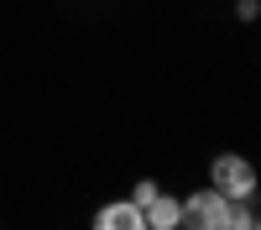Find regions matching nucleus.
Masks as SVG:
<instances>
[{
  "label": "nucleus",
  "instance_id": "7ed1b4c3",
  "mask_svg": "<svg viewBox=\"0 0 261 230\" xmlns=\"http://www.w3.org/2000/svg\"><path fill=\"white\" fill-rule=\"evenodd\" d=\"M89 230H146V215H141V204H130V199H110V204L94 209Z\"/></svg>",
  "mask_w": 261,
  "mask_h": 230
},
{
  "label": "nucleus",
  "instance_id": "f257e3e1",
  "mask_svg": "<svg viewBox=\"0 0 261 230\" xmlns=\"http://www.w3.org/2000/svg\"><path fill=\"white\" fill-rule=\"evenodd\" d=\"M209 188H220L230 204H241V199H256V194H261V173H256L251 157H241V152H220V157L209 162Z\"/></svg>",
  "mask_w": 261,
  "mask_h": 230
},
{
  "label": "nucleus",
  "instance_id": "39448f33",
  "mask_svg": "<svg viewBox=\"0 0 261 230\" xmlns=\"http://www.w3.org/2000/svg\"><path fill=\"white\" fill-rule=\"evenodd\" d=\"M261 215H256V199H241V204H230V215H225V230H256Z\"/></svg>",
  "mask_w": 261,
  "mask_h": 230
},
{
  "label": "nucleus",
  "instance_id": "f03ea898",
  "mask_svg": "<svg viewBox=\"0 0 261 230\" xmlns=\"http://www.w3.org/2000/svg\"><path fill=\"white\" fill-rule=\"evenodd\" d=\"M225 215H230V199L220 188H193L183 194V230H225Z\"/></svg>",
  "mask_w": 261,
  "mask_h": 230
},
{
  "label": "nucleus",
  "instance_id": "20e7f679",
  "mask_svg": "<svg viewBox=\"0 0 261 230\" xmlns=\"http://www.w3.org/2000/svg\"><path fill=\"white\" fill-rule=\"evenodd\" d=\"M141 215H146V230H183V194H167L162 188Z\"/></svg>",
  "mask_w": 261,
  "mask_h": 230
},
{
  "label": "nucleus",
  "instance_id": "423d86ee",
  "mask_svg": "<svg viewBox=\"0 0 261 230\" xmlns=\"http://www.w3.org/2000/svg\"><path fill=\"white\" fill-rule=\"evenodd\" d=\"M157 194H162V183H157V178H136V188H130V204H141V209H146Z\"/></svg>",
  "mask_w": 261,
  "mask_h": 230
},
{
  "label": "nucleus",
  "instance_id": "6e6552de",
  "mask_svg": "<svg viewBox=\"0 0 261 230\" xmlns=\"http://www.w3.org/2000/svg\"><path fill=\"white\" fill-rule=\"evenodd\" d=\"M256 230H261V225H256Z\"/></svg>",
  "mask_w": 261,
  "mask_h": 230
},
{
  "label": "nucleus",
  "instance_id": "0eeeda50",
  "mask_svg": "<svg viewBox=\"0 0 261 230\" xmlns=\"http://www.w3.org/2000/svg\"><path fill=\"white\" fill-rule=\"evenodd\" d=\"M235 16H241L246 27H251V21H261V0H235Z\"/></svg>",
  "mask_w": 261,
  "mask_h": 230
}]
</instances>
